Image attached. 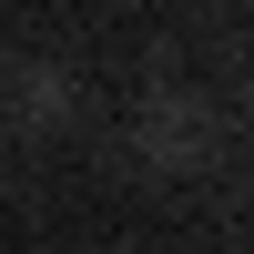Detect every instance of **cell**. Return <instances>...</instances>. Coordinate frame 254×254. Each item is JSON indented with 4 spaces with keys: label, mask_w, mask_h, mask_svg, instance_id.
<instances>
[{
    "label": "cell",
    "mask_w": 254,
    "mask_h": 254,
    "mask_svg": "<svg viewBox=\"0 0 254 254\" xmlns=\"http://www.w3.org/2000/svg\"><path fill=\"white\" fill-rule=\"evenodd\" d=\"M203 132H214V122H203L193 102L173 92V102L153 112V132H142V142H153V163H193V153H203Z\"/></svg>",
    "instance_id": "6da1fadb"
},
{
    "label": "cell",
    "mask_w": 254,
    "mask_h": 254,
    "mask_svg": "<svg viewBox=\"0 0 254 254\" xmlns=\"http://www.w3.org/2000/svg\"><path fill=\"white\" fill-rule=\"evenodd\" d=\"M20 112H31V122H61V112H71V81H61V71H31V81H20Z\"/></svg>",
    "instance_id": "7a4b0ae2"
}]
</instances>
